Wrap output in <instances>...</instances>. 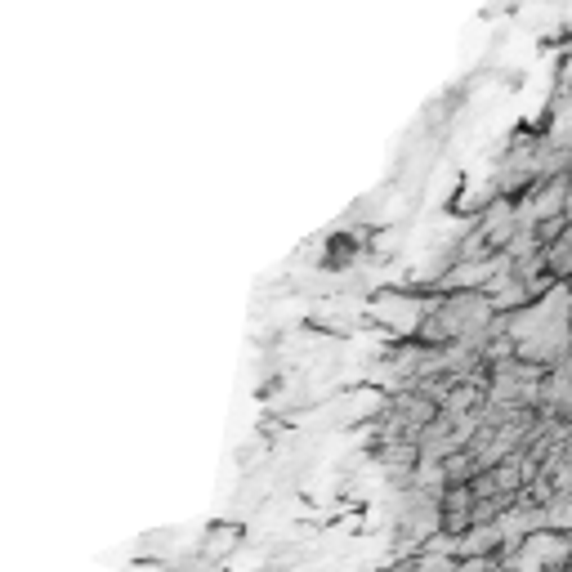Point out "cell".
I'll return each mask as SVG.
<instances>
[{"label":"cell","instance_id":"1","mask_svg":"<svg viewBox=\"0 0 572 572\" xmlns=\"http://www.w3.org/2000/svg\"><path fill=\"white\" fill-rule=\"evenodd\" d=\"M497 550H501V532L497 528H474V532H465L461 541H452L456 559H497Z\"/></svg>","mask_w":572,"mask_h":572}]
</instances>
